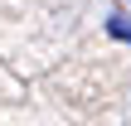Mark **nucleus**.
<instances>
[{"instance_id": "nucleus-1", "label": "nucleus", "mask_w": 131, "mask_h": 126, "mask_svg": "<svg viewBox=\"0 0 131 126\" xmlns=\"http://www.w3.org/2000/svg\"><path fill=\"white\" fill-rule=\"evenodd\" d=\"M102 29H107V39H117V44L131 49V10H112V15L102 19Z\"/></svg>"}]
</instances>
